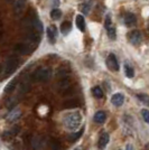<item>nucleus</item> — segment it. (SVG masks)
<instances>
[{
    "label": "nucleus",
    "mask_w": 149,
    "mask_h": 150,
    "mask_svg": "<svg viewBox=\"0 0 149 150\" xmlns=\"http://www.w3.org/2000/svg\"><path fill=\"white\" fill-rule=\"evenodd\" d=\"M82 114L80 112H72L68 113L64 117V125L68 130L74 131L80 125H82Z\"/></svg>",
    "instance_id": "f257e3e1"
},
{
    "label": "nucleus",
    "mask_w": 149,
    "mask_h": 150,
    "mask_svg": "<svg viewBox=\"0 0 149 150\" xmlns=\"http://www.w3.org/2000/svg\"><path fill=\"white\" fill-rule=\"evenodd\" d=\"M52 76V72H50V69L47 67H40V69H36L33 74V79L35 81L38 82H46L48 81Z\"/></svg>",
    "instance_id": "f03ea898"
},
{
    "label": "nucleus",
    "mask_w": 149,
    "mask_h": 150,
    "mask_svg": "<svg viewBox=\"0 0 149 150\" xmlns=\"http://www.w3.org/2000/svg\"><path fill=\"white\" fill-rule=\"evenodd\" d=\"M104 27H106V30L108 33V36L110 39L114 40L117 38V31H116V27L112 25L111 21V15H106V23H104Z\"/></svg>",
    "instance_id": "7ed1b4c3"
},
{
    "label": "nucleus",
    "mask_w": 149,
    "mask_h": 150,
    "mask_svg": "<svg viewBox=\"0 0 149 150\" xmlns=\"http://www.w3.org/2000/svg\"><path fill=\"white\" fill-rule=\"evenodd\" d=\"M18 67V59L16 57H9L6 62V66H5V72L6 74H11L13 73L16 69Z\"/></svg>",
    "instance_id": "20e7f679"
},
{
    "label": "nucleus",
    "mask_w": 149,
    "mask_h": 150,
    "mask_svg": "<svg viewBox=\"0 0 149 150\" xmlns=\"http://www.w3.org/2000/svg\"><path fill=\"white\" fill-rule=\"evenodd\" d=\"M128 38H129V42H130L132 45H139L143 40V36H141V33L139 30H131L129 34H128Z\"/></svg>",
    "instance_id": "39448f33"
},
{
    "label": "nucleus",
    "mask_w": 149,
    "mask_h": 150,
    "mask_svg": "<svg viewBox=\"0 0 149 150\" xmlns=\"http://www.w3.org/2000/svg\"><path fill=\"white\" fill-rule=\"evenodd\" d=\"M106 66L113 72L119 71V63L114 54H109V56L106 57Z\"/></svg>",
    "instance_id": "423d86ee"
},
{
    "label": "nucleus",
    "mask_w": 149,
    "mask_h": 150,
    "mask_svg": "<svg viewBox=\"0 0 149 150\" xmlns=\"http://www.w3.org/2000/svg\"><path fill=\"white\" fill-rule=\"evenodd\" d=\"M137 21V18L136 16L133 15V13H126L123 16V23L126 26H128V27H131V26H133L136 24Z\"/></svg>",
    "instance_id": "0eeeda50"
},
{
    "label": "nucleus",
    "mask_w": 149,
    "mask_h": 150,
    "mask_svg": "<svg viewBox=\"0 0 149 150\" xmlns=\"http://www.w3.org/2000/svg\"><path fill=\"white\" fill-rule=\"evenodd\" d=\"M19 131H20V127H19V125H15L11 129H9L8 131L5 132V133L2 134V138H4V139H11V138L16 137L19 133Z\"/></svg>",
    "instance_id": "6e6552de"
},
{
    "label": "nucleus",
    "mask_w": 149,
    "mask_h": 150,
    "mask_svg": "<svg viewBox=\"0 0 149 150\" xmlns=\"http://www.w3.org/2000/svg\"><path fill=\"white\" fill-rule=\"evenodd\" d=\"M56 36H57V30H56L55 26L47 27V38L50 44H54L56 42Z\"/></svg>",
    "instance_id": "1a4fd4ad"
},
{
    "label": "nucleus",
    "mask_w": 149,
    "mask_h": 150,
    "mask_svg": "<svg viewBox=\"0 0 149 150\" xmlns=\"http://www.w3.org/2000/svg\"><path fill=\"white\" fill-rule=\"evenodd\" d=\"M111 102H112V104H113V105L121 106L122 104H123V102H124L123 94H121V93L113 94V95H112V98H111Z\"/></svg>",
    "instance_id": "9d476101"
},
{
    "label": "nucleus",
    "mask_w": 149,
    "mask_h": 150,
    "mask_svg": "<svg viewBox=\"0 0 149 150\" xmlns=\"http://www.w3.org/2000/svg\"><path fill=\"white\" fill-rule=\"evenodd\" d=\"M20 117H21V111H20L19 109H15L13 111H10L8 118H7V121H8L9 123H13L15 121H17Z\"/></svg>",
    "instance_id": "9b49d317"
},
{
    "label": "nucleus",
    "mask_w": 149,
    "mask_h": 150,
    "mask_svg": "<svg viewBox=\"0 0 149 150\" xmlns=\"http://www.w3.org/2000/svg\"><path fill=\"white\" fill-rule=\"evenodd\" d=\"M109 140H110L109 134H108L106 132L102 133L99 138V141H98V147H99L100 149H104L106 147V144H109Z\"/></svg>",
    "instance_id": "f8f14e48"
},
{
    "label": "nucleus",
    "mask_w": 149,
    "mask_h": 150,
    "mask_svg": "<svg viewBox=\"0 0 149 150\" xmlns=\"http://www.w3.org/2000/svg\"><path fill=\"white\" fill-rule=\"evenodd\" d=\"M26 6V1L25 0H15V4H13V9H15V13H21L24 11Z\"/></svg>",
    "instance_id": "ddd939ff"
},
{
    "label": "nucleus",
    "mask_w": 149,
    "mask_h": 150,
    "mask_svg": "<svg viewBox=\"0 0 149 150\" xmlns=\"http://www.w3.org/2000/svg\"><path fill=\"white\" fill-rule=\"evenodd\" d=\"M15 50L19 52V53H21V54H28V53H31V50H33V48L31 47L29 44H18L16 45Z\"/></svg>",
    "instance_id": "4468645a"
},
{
    "label": "nucleus",
    "mask_w": 149,
    "mask_h": 150,
    "mask_svg": "<svg viewBox=\"0 0 149 150\" xmlns=\"http://www.w3.org/2000/svg\"><path fill=\"white\" fill-rule=\"evenodd\" d=\"M106 119V112H103V111H98V112L94 114V122H96V123H103Z\"/></svg>",
    "instance_id": "2eb2a0df"
},
{
    "label": "nucleus",
    "mask_w": 149,
    "mask_h": 150,
    "mask_svg": "<svg viewBox=\"0 0 149 150\" xmlns=\"http://www.w3.org/2000/svg\"><path fill=\"white\" fill-rule=\"evenodd\" d=\"M76 26L77 28L80 29L81 31H85V19L82 15H77L76 16Z\"/></svg>",
    "instance_id": "dca6fc26"
},
{
    "label": "nucleus",
    "mask_w": 149,
    "mask_h": 150,
    "mask_svg": "<svg viewBox=\"0 0 149 150\" xmlns=\"http://www.w3.org/2000/svg\"><path fill=\"white\" fill-rule=\"evenodd\" d=\"M72 29V24H71V21H63L62 25H61V31H62V34L64 35H67L68 33L71 31Z\"/></svg>",
    "instance_id": "f3484780"
},
{
    "label": "nucleus",
    "mask_w": 149,
    "mask_h": 150,
    "mask_svg": "<svg viewBox=\"0 0 149 150\" xmlns=\"http://www.w3.org/2000/svg\"><path fill=\"white\" fill-rule=\"evenodd\" d=\"M124 74H126L127 77H129V79H132L135 76V71H133L132 66H131L129 63H126L124 64Z\"/></svg>",
    "instance_id": "a211bd4d"
},
{
    "label": "nucleus",
    "mask_w": 149,
    "mask_h": 150,
    "mask_svg": "<svg viewBox=\"0 0 149 150\" xmlns=\"http://www.w3.org/2000/svg\"><path fill=\"white\" fill-rule=\"evenodd\" d=\"M16 85H17V79H13V80H11L8 83V85L5 88V92L6 93H11L13 90L16 88Z\"/></svg>",
    "instance_id": "6ab92c4d"
},
{
    "label": "nucleus",
    "mask_w": 149,
    "mask_h": 150,
    "mask_svg": "<svg viewBox=\"0 0 149 150\" xmlns=\"http://www.w3.org/2000/svg\"><path fill=\"white\" fill-rule=\"evenodd\" d=\"M58 86L62 88V90H66L67 88H70V76H68V77H63V79H60Z\"/></svg>",
    "instance_id": "aec40b11"
},
{
    "label": "nucleus",
    "mask_w": 149,
    "mask_h": 150,
    "mask_svg": "<svg viewBox=\"0 0 149 150\" xmlns=\"http://www.w3.org/2000/svg\"><path fill=\"white\" fill-rule=\"evenodd\" d=\"M92 93H93L94 98H96V99H102L103 98V91L101 90L100 86H94L92 88Z\"/></svg>",
    "instance_id": "412c9836"
},
{
    "label": "nucleus",
    "mask_w": 149,
    "mask_h": 150,
    "mask_svg": "<svg viewBox=\"0 0 149 150\" xmlns=\"http://www.w3.org/2000/svg\"><path fill=\"white\" fill-rule=\"evenodd\" d=\"M61 16H62V11H61L60 9H57V8L53 9V10L50 11V18L54 19V20L60 19V18H61Z\"/></svg>",
    "instance_id": "4be33fe9"
},
{
    "label": "nucleus",
    "mask_w": 149,
    "mask_h": 150,
    "mask_svg": "<svg viewBox=\"0 0 149 150\" xmlns=\"http://www.w3.org/2000/svg\"><path fill=\"white\" fill-rule=\"evenodd\" d=\"M50 149L52 150H60L61 149V144H60L56 139H50Z\"/></svg>",
    "instance_id": "5701e85b"
},
{
    "label": "nucleus",
    "mask_w": 149,
    "mask_h": 150,
    "mask_svg": "<svg viewBox=\"0 0 149 150\" xmlns=\"http://www.w3.org/2000/svg\"><path fill=\"white\" fill-rule=\"evenodd\" d=\"M137 98L141 101L143 103L149 105V96L148 95H146V94H138V95H137Z\"/></svg>",
    "instance_id": "b1692460"
},
{
    "label": "nucleus",
    "mask_w": 149,
    "mask_h": 150,
    "mask_svg": "<svg viewBox=\"0 0 149 150\" xmlns=\"http://www.w3.org/2000/svg\"><path fill=\"white\" fill-rule=\"evenodd\" d=\"M57 76L60 77V79H63V77H68L70 76V72H68L67 69H60L58 71V73H57Z\"/></svg>",
    "instance_id": "393cba45"
},
{
    "label": "nucleus",
    "mask_w": 149,
    "mask_h": 150,
    "mask_svg": "<svg viewBox=\"0 0 149 150\" xmlns=\"http://www.w3.org/2000/svg\"><path fill=\"white\" fill-rule=\"evenodd\" d=\"M141 114H143V120H145L147 123H149V111H148V110H147V109H143V110H141Z\"/></svg>",
    "instance_id": "a878e982"
},
{
    "label": "nucleus",
    "mask_w": 149,
    "mask_h": 150,
    "mask_svg": "<svg viewBox=\"0 0 149 150\" xmlns=\"http://www.w3.org/2000/svg\"><path fill=\"white\" fill-rule=\"evenodd\" d=\"M20 88H21V93H26L31 88V85H29V83H21Z\"/></svg>",
    "instance_id": "bb28decb"
},
{
    "label": "nucleus",
    "mask_w": 149,
    "mask_h": 150,
    "mask_svg": "<svg viewBox=\"0 0 149 150\" xmlns=\"http://www.w3.org/2000/svg\"><path fill=\"white\" fill-rule=\"evenodd\" d=\"M16 102H17L16 99H10V100L7 102V104H6L7 108H8V109H13V106L16 105Z\"/></svg>",
    "instance_id": "cd10ccee"
},
{
    "label": "nucleus",
    "mask_w": 149,
    "mask_h": 150,
    "mask_svg": "<svg viewBox=\"0 0 149 150\" xmlns=\"http://www.w3.org/2000/svg\"><path fill=\"white\" fill-rule=\"evenodd\" d=\"M82 133H83V130H81V131H80V132H77V133H75L74 136L72 137V138H73V140H76L77 138H80V137H81V134H82Z\"/></svg>",
    "instance_id": "c85d7f7f"
},
{
    "label": "nucleus",
    "mask_w": 149,
    "mask_h": 150,
    "mask_svg": "<svg viewBox=\"0 0 149 150\" xmlns=\"http://www.w3.org/2000/svg\"><path fill=\"white\" fill-rule=\"evenodd\" d=\"M126 150H135V148H133V146H132V144H127Z\"/></svg>",
    "instance_id": "c756f323"
},
{
    "label": "nucleus",
    "mask_w": 149,
    "mask_h": 150,
    "mask_svg": "<svg viewBox=\"0 0 149 150\" xmlns=\"http://www.w3.org/2000/svg\"><path fill=\"white\" fill-rule=\"evenodd\" d=\"M146 150H149V144L147 146V147H146Z\"/></svg>",
    "instance_id": "7c9ffc66"
}]
</instances>
